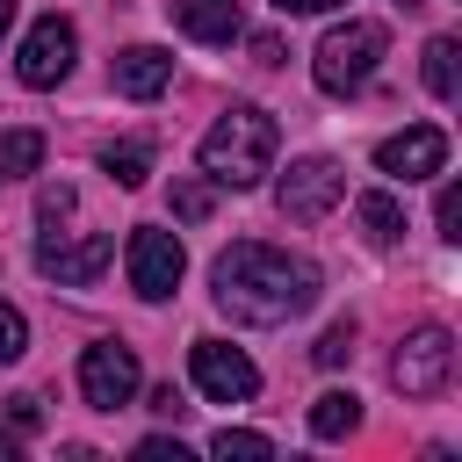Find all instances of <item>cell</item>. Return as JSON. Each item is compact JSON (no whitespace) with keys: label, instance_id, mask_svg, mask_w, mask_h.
I'll use <instances>...</instances> for the list:
<instances>
[{"label":"cell","instance_id":"cell-1","mask_svg":"<svg viewBox=\"0 0 462 462\" xmlns=\"http://www.w3.org/2000/svg\"><path fill=\"white\" fill-rule=\"evenodd\" d=\"M209 296L224 318L238 325H289L318 303V267L282 253V245H260V238H238L231 253H217L209 267Z\"/></svg>","mask_w":462,"mask_h":462},{"label":"cell","instance_id":"cell-2","mask_svg":"<svg viewBox=\"0 0 462 462\" xmlns=\"http://www.w3.org/2000/svg\"><path fill=\"white\" fill-rule=\"evenodd\" d=\"M274 144H282V130H274V116L267 108H253V101H231L209 130H202V173H209V188H260L267 180V166H274Z\"/></svg>","mask_w":462,"mask_h":462},{"label":"cell","instance_id":"cell-3","mask_svg":"<svg viewBox=\"0 0 462 462\" xmlns=\"http://www.w3.org/2000/svg\"><path fill=\"white\" fill-rule=\"evenodd\" d=\"M383 51H390V29H383V22H339V29H325V43L310 51V79H318L325 94H361V87L375 79Z\"/></svg>","mask_w":462,"mask_h":462},{"label":"cell","instance_id":"cell-4","mask_svg":"<svg viewBox=\"0 0 462 462\" xmlns=\"http://www.w3.org/2000/svg\"><path fill=\"white\" fill-rule=\"evenodd\" d=\"M448 375H455V339H448V325H419V332L390 354V383H397L404 397H440Z\"/></svg>","mask_w":462,"mask_h":462},{"label":"cell","instance_id":"cell-5","mask_svg":"<svg viewBox=\"0 0 462 462\" xmlns=\"http://www.w3.org/2000/svg\"><path fill=\"white\" fill-rule=\"evenodd\" d=\"M123 267H130V289L144 296V303H166L173 289H180V267H188V253H180V238L173 231H130V245H123Z\"/></svg>","mask_w":462,"mask_h":462},{"label":"cell","instance_id":"cell-6","mask_svg":"<svg viewBox=\"0 0 462 462\" xmlns=\"http://www.w3.org/2000/svg\"><path fill=\"white\" fill-rule=\"evenodd\" d=\"M339 195H346V166H339V159H296V166L282 173V188H274V202H282L289 224H318Z\"/></svg>","mask_w":462,"mask_h":462},{"label":"cell","instance_id":"cell-7","mask_svg":"<svg viewBox=\"0 0 462 462\" xmlns=\"http://www.w3.org/2000/svg\"><path fill=\"white\" fill-rule=\"evenodd\" d=\"M188 375H195V390H202L209 404H245V397L260 390V368H253L238 346H224V339H195V346H188Z\"/></svg>","mask_w":462,"mask_h":462},{"label":"cell","instance_id":"cell-8","mask_svg":"<svg viewBox=\"0 0 462 462\" xmlns=\"http://www.w3.org/2000/svg\"><path fill=\"white\" fill-rule=\"evenodd\" d=\"M79 397H87L94 411H123V404L137 397V354L116 346V339H94V346L79 354Z\"/></svg>","mask_w":462,"mask_h":462},{"label":"cell","instance_id":"cell-9","mask_svg":"<svg viewBox=\"0 0 462 462\" xmlns=\"http://www.w3.org/2000/svg\"><path fill=\"white\" fill-rule=\"evenodd\" d=\"M72 58H79V29H72L65 14H43V22L22 36L14 72H22V87H58V79L72 72Z\"/></svg>","mask_w":462,"mask_h":462},{"label":"cell","instance_id":"cell-10","mask_svg":"<svg viewBox=\"0 0 462 462\" xmlns=\"http://www.w3.org/2000/svg\"><path fill=\"white\" fill-rule=\"evenodd\" d=\"M440 166H448V130L440 123H411V130L375 144V173H390V180H426Z\"/></svg>","mask_w":462,"mask_h":462},{"label":"cell","instance_id":"cell-11","mask_svg":"<svg viewBox=\"0 0 462 462\" xmlns=\"http://www.w3.org/2000/svg\"><path fill=\"white\" fill-rule=\"evenodd\" d=\"M116 260V238L108 231H87V238H43L36 245V267L51 274V282H65V289H87V282H101V267Z\"/></svg>","mask_w":462,"mask_h":462},{"label":"cell","instance_id":"cell-12","mask_svg":"<svg viewBox=\"0 0 462 462\" xmlns=\"http://www.w3.org/2000/svg\"><path fill=\"white\" fill-rule=\"evenodd\" d=\"M166 79H173V51H159V43H130L116 58V94H130V101L166 94Z\"/></svg>","mask_w":462,"mask_h":462},{"label":"cell","instance_id":"cell-13","mask_svg":"<svg viewBox=\"0 0 462 462\" xmlns=\"http://www.w3.org/2000/svg\"><path fill=\"white\" fill-rule=\"evenodd\" d=\"M166 7L195 43H231L238 36V0H166Z\"/></svg>","mask_w":462,"mask_h":462},{"label":"cell","instance_id":"cell-14","mask_svg":"<svg viewBox=\"0 0 462 462\" xmlns=\"http://www.w3.org/2000/svg\"><path fill=\"white\" fill-rule=\"evenodd\" d=\"M354 217H361V231H368L375 245H390V238H404V202H397V195H383V188H368V195H354Z\"/></svg>","mask_w":462,"mask_h":462},{"label":"cell","instance_id":"cell-15","mask_svg":"<svg viewBox=\"0 0 462 462\" xmlns=\"http://www.w3.org/2000/svg\"><path fill=\"white\" fill-rule=\"evenodd\" d=\"M361 426V397L354 390H325L318 404H310V433L318 440H339V433H354Z\"/></svg>","mask_w":462,"mask_h":462},{"label":"cell","instance_id":"cell-16","mask_svg":"<svg viewBox=\"0 0 462 462\" xmlns=\"http://www.w3.org/2000/svg\"><path fill=\"white\" fill-rule=\"evenodd\" d=\"M101 166H108L116 188H137V180L152 173V137H116V144L101 152Z\"/></svg>","mask_w":462,"mask_h":462},{"label":"cell","instance_id":"cell-17","mask_svg":"<svg viewBox=\"0 0 462 462\" xmlns=\"http://www.w3.org/2000/svg\"><path fill=\"white\" fill-rule=\"evenodd\" d=\"M43 166V130H0V180Z\"/></svg>","mask_w":462,"mask_h":462},{"label":"cell","instance_id":"cell-18","mask_svg":"<svg viewBox=\"0 0 462 462\" xmlns=\"http://www.w3.org/2000/svg\"><path fill=\"white\" fill-rule=\"evenodd\" d=\"M455 58H462L455 36H433V43H426V94H433V101H455Z\"/></svg>","mask_w":462,"mask_h":462},{"label":"cell","instance_id":"cell-19","mask_svg":"<svg viewBox=\"0 0 462 462\" xmlns=\"http://www.w3.org/2000/svg\"><path fill=\"white\" fill-rule=\"evenodd\" d=\"M310 354H318V368H339V361H354V318H339V325H325V339H318Z\"/></svg>","mask_w":462,"mask_h":462},{"label":"cell","instance_id":"cell-20","mask_svg":"<svg viewBox=\"0 0 462 462\" xmlns=\"http://www.w3.org/2000/svg\"><path fill=\"white\" fill-rule=\"evenodd\" d=\"M209 202H217V195H209V180H180V188H173V217H188V224H202V217H209Z\"/></svg>","mask_w":462,"mask_h":462},{"label":"cell","instance_id":"cell-21","mask_svg":"<svg viewBox=\"0 0 462 462\" xmlns=\"http://www.w3.org/2000/svg\"><path fill=\"white\" fill-rule=\"evenodd\" d=\"M209 448H217V455H274V440H267V433H245V426H224Z\"/></svg>","mask_w":462,"mask_h":462},{"label":"cell","instance_id":"cell-22","mask_svg":"<svg viewBox=\"0 0 462 462\" xmlns=\"http://www.w3.org/2000/svg\"><path fill=\"white\" fill-rule=\"evenodd\" d=\"M22 346H29V325L14 303H0V361H22Z\"/></svg>","mask_w":462,"mask_h":462},{"label":"cell","instance_id":"cell-23","mask_svg":"<svg viewBox=\"0 0 462 462\" xmlns=\"http://www.w3.org/2000/svg\"><path fill=\"white\" fill-rule=\"evenodd\" d=\"M36 217H43V224H58V217H72V188H65V180H51V188L36 195Z\"/></svg>","mask_w":462,"mask_h":462},{"label":"cell","instance_id":"cell-24","mask_svg":"<svg viewBox=\"0 0 462 462\" xmlns=\"http://www.w3.org/2000/svg\"><path fill=\"white\" fill-rule=\"evenodd\" d=\"M433 224H440V238H462L455 224H462V195H455V180L440 188V202H433Z\"/></svg>","mask_w":462,"mask_h":462},{"label":"cell","instance_id":"cell-25","mask_svg":"<svg viewBox=\"0 0 462 462\" xmlns=\"http://www.w3.org/2000/svg\"><path fill=\"white\" fill-rule=\"evenodd\" d=\"M7 419H14V433H36L43 411H36V397H7Z\"/></svg>","mask_w":462,"mask_h":462},{"label":"cell","instance_id":"cell-26","mask_svg":"<svg viewBox=\"0 0 462 462\" xmlns=\"http://www.w3.org/2000/svg\"><path fill=\"white\" fill-rule=\"evenodd\" d=\"M137 455H144V462H180V440H159V433H152V440H137Z\"/></svg>","mask_w":462,"mask_h":462},{"label":"cell","instance_id":"cell-27","mask_svg":"<svg viewBox=\"0 0 462 462\" xmlns=\"http://www.w3.org/2000/svg\"><path fill=\"white\" fill-rule=\"evenodd\" d=\"M274 7H282V14H332L339 0H274Z\"/></svg>","mask_w":462,"mask_h":462},{"label":"cell","instance_id":"cell-28","mask_svg":"<svg viewBox=\"0 0 462 462\" xmlns=\"http://www.w3.org/2000/svg\"><path fill=\"white\" fill-rule=\"evenodd\" d=\"M7 29H14V0H0V43H7Z\"/></svg>","mask_w":462,"mask_h":462},{"label":"cell","instance_id":"cell-29","mask_svg":"<svg viewBox=\"0 0 462 462\" xmlns=\"http://www.w3.org/2000/svg\"><path fill=\"white\" fill-rule=\"evenodd\" d=\"M0 462H14V433H0Z\"/></svg>","mask_w":462,"mask_h":462},{"label":"cell","instance_id":"cell-30","mask_svg":"<svg viewBox=\"0 0 462 462\" xmlns=\"http://www.w3.org/2000/svg\"><path fill=\"white\" fill-rule=\"evenodd\" d=\"M404 7H419V0H404Z\"/></svg>","mask_w":462,"mask_h":462},{"label":"cell","instance_id":"cell-31","mask_svg":"<svg viewBox=\"0 0 462 462\" xmlns=\"http://www.w3.org/2000/svg\"><path fill=\"white\" fill-rule=\"evenodd\" d=\"M0 188H7V180H0Z\"/></svg>","mask_w":462,"mask_h":462}]
</instances>
